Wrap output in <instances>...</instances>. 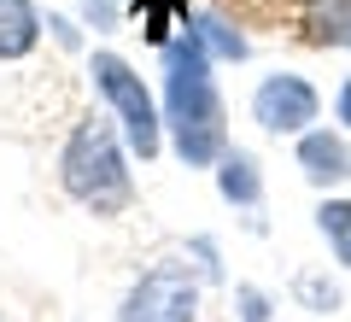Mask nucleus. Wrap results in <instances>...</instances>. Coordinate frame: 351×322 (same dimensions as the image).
Here are the masks:
<instances>
[{
    "instance_id": "obj_1",
    "label": "nucleus",
    "mask_w": 351,
    "mask_h": 322,
    "mask_svg": "<svg viewBox=\"0 0 351 322\" xmlns=\"http://www.w3.org/2000/svg\"><path fill=\"white\" fill-rule=\"evenodd\" d=\"M164 59H170V71H164V124H170L176 135V152H182V164H217L223 159V100H217V82L211 71H205V41L188 36L170 41L164 47Z\"/></svg>"
},
{
    "instance_id": "obj_2",
    "label": "nucleus",
    "mask_w": 351,
    "mask_h": 322,
    "mask_svg": "<svg viewBox=\"0 0 351 322\" xmlns=\"http://www.w3.org/2000/svg\"><path fill=\"white\" fill-rule=\"evenodd\" d=\"M59 182L71 199H82L94 211H123L129 205V164H123L112 117H82L71 129L64 159H59Z\"/></svg>"
},
{
    "instance_id": "obj_3",
    "label": "nucleus",
    "mask_w": 351,
    "mask_h": 322,
    "mask_svg": "<svg viewBox=\"0 0 351 322\" xmlns=\"http://www.w3.org/2000/svg\"><path fill=\"white\" fill-rule=\"evenodd\" d=\"M88 71H94V82H100V94H106V106H112V117L123 124L129 147H135L141 159H152V152H158V135H164V117H158V106H152V94H147V82H141V71H129L117 53H94V59H88Z\"/></svg>"
},
{
    "instance_id": "obj_4",
    "label": "nucleus",
    "mask_w": 351,
    "mask_h": 322,
    "mask_svg": "<svg viewBox=\"0 0 351 322\" xmlns=\"http://www.w3.org/2000/svg\"><path fill=\"white\" fill-rule=\"evenodd\" d=\"M252 117H258V129H269V135H304V129H316V117H322V94H316L304 76L276 71V76H263L258 94H252Z\"/></svg>"
},
{
    "instance_id": "obj_5",
    "label": "nucleus",
    "mask_w": 351,
    "mask_h": 322,
    "mask_svg": "<svg viewBox=\"0 0 351 322\" xmlns=\"http://www.w3.org/2000/svg\"><path fill=\"white\" fill-rule=\"evenodd\" d=\"M193 310H199V293H193L188 275L182 270H152L147 281L123 299L117 322H193Z\"/></svg>"
},
{
    "instance_id": "obj_6",
    "label": "nucleus",
    "mask_w": 351,
    "mask_h": 322,
    "mask_svg": "<svg viewBox=\"0 0 351 322\" xmlns=\"http://www.w3.org/2000/svg\"><path fill=\"white\" fill-rule=\"evenodd\" d=\"M299 170H304V182H316V187L351 182V141H346V129H304L299 135Z\"/></svg>"
},
{
    "instance_id": "obj_7",
    "label": "nucleus",
    "mask_w": 351,
    "mask_h": 322,
    "mask_svg": "<svg viewBox=\"0 0 351 322\" xmlns=\"http://www.w3.org/2000/svg\"><path fill=\"white\" fill-rule=\"evenodd\" d=\"M217 170V187H223V199H234V205H258L263 199V176H258V159H252V152H228L223 147V159L211 164Z\"/></svg>"
},
{
    "instance_id": "obj_8",
    "label": "nucleus",
    "mask_w": 351,
    "mask_h": 322,
    "mask_svg": "<svg viewBox=\"0 0 351 322\" xmlns=\"http://www.w3.org/2000/svg\"><path fill=\"white\" fill-rule=\"evenodd\" d=\"M41 24H36V6L29 0H0V59H24L36 47Z\"/></svg>"
},
{
    "instance_id": "obj_9",
    "label": "nucleus",
    "mask_w": 351,
    "mask_h": 322,
    "mask_svg": "<svg viewBox=\"0 0 351 322\" xmlns=\"http://www.w3.org/2000/svg\"><path fill=\"white\" fill-rule=\"evenodd\" d=\"M316 235H322V240H328V252H334V258L351 270V199L328 194L322 205H316Z\"/></svg>"
},
{
    "instance_id": "obj_10",
    "label": "nucleus",
    "mask_w": 351,
    "mask_h": 322,
    "mask_svg": "<svg viewBox=\"0 0 351 322\" xmlns=\"http://www.w3.org/2000/svg\"><path fill=\"white\" fill-rule=\"evenodd\" d=\"M304 24H311L316 41H346L351 47V0H304Z\"/></svg>"
},
{
    "instance_id": "obj_11",
    "label": "nucleus",
    "mask_w": 351,
    "mask_h": 322,
    "mask_svg": "<svg viewBox=\"0 0 351 322\" xmlns=\"http://www.w3.org/2000/svg\"><path fill=\"white\" fill-rule=\"evenodd\" d=\"M193 36L205 41V53H217V59H246V36H240V30H228L223 18H193Z\"/></svg>"
},
{
    "instance_id": "obj_12",
    "label": "nucleus",
    "mask_w": 351,
    "mask_h": 322,
    "mask_svg": "<svg viewBox=\"0 0 351 322\" xmlns=\"http://www.w3.org/2000/svg\"><path fill=\"white\" fill-rule=\"evenodd\" d=\"M240 317L246 322H269V299H263L258 287H240Z\"/></svg>"
},
{
    "instance_id": "obj_13",
    "label": "nucleus",
    "mask_w": 351,
    "mask_h": 322,
    "mask_svg": "<svg viewBox=\"0 0 351 322\" xmlns=\"http://www.w3.org/2000/svg\"><path fill=\"white\" fill-rule=\"evenodd\" d=\"M334 117H339V129L351 135V76L339 82V94H334Z\"/></svg>"
}]
</instances>
